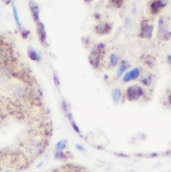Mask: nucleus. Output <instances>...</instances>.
Instances as JSON below:
<instances>
[{"label": "nucleus", "mask_w": 171, "mask_h": 172, "mask_svg": "<svg viewBox=\"0 0 171 172\" xmlns=\"http://www.w3.org/2000/svg\"><path fill=\"white\" fill-rule=\"evenodd\" d=\"M104 50H105L104 43H99L93 46L89 55V61H90V64L92 65V67L94 68L99 67L100 61H101V55L103 54Z\"/></svg>", "instance_id": "1"}, {"label": "nucleus", "mask_w": 171, "mask_h": 172, "mask_svg": "<svg viewBox=\"0 0 171 172\" xmlns=\"http://www.w3.org/2000/svg\"><path fill=\"white\" fill-rule=\"evenodd\" d=\"M157 37L159 41H168L171 39V32L168 30L164 17L161 16L158 20V33Z\"/></svg>", "instance_id": "2"}, {"label": "nucleus", "mask_w": 171, "mask_h": 172, "mask_svg": "<svg viewBox=\"0 0 171 172\" xmlns=\"http://www.w3.org/2000/svg\"><path fill=\"white\" fill-rule=\"evenodd\" d=\"M145 95V91L141 86L134 85L127 88L126 90V100L127 101H137L141 97Z\"/></svg>", "instance_id": "3"}, {"label": "nucleus", "mask_w": 171, "mask_h": 172, "mask_svg": "<svg viewBox=\"0 0 171 172\" xmlns=\"http://www.w3.org/2000/svg\"><path fill=\"white\" fill-rule=\"evenodd\" d=\"M154 31V25L149 24L148 20H143L141 24V32L140 37L143 39H151Z\"/></svg>", "instance_id": "4"}, {"label": "nucleus", "mask_w": 171, "mask_h": 172, "mask_svg": "<svg viewBox=\"0 0 171 172\" xmlns=\"http://www.w3.org/2000/svg\"><path fill=\"white\" fill-rule=\"evenodd\" d=\"M141 74H142V70L139 67H134L132 70H127L124 72V75H123L122 82L129 83V82H132V80H136L140 78Z\"/></svg>", "instance_id": "5"}, {"label": "nucleus", "mask_w": 171, "mask_h": 172, "mask_svg": "<svg viewBox=\"0 0 171 172\" xmlns=\"http://www.w3.org/2000/svg\"><path fill=\"white\" fill-rule=\"evenodd\" d=\"M167 1L165 0H153L150 4V11L152 14H157L162 10V8L167 5Z\"/></svg>", "instance_id": "6"}, {"label": "nucleus", "mask_w": 171, "mask_h": 172, "mask_svg": "<svg viewBox=\"0 0 171 172\" xmlns=\"http://www.w3.org/2000/svg\"><path fill=\"white\" fill-rule=\"evenodd\" d=\"M37 24V33H38V36H39V40L43 45H46L47 46V43H46V40H47V33L45 30V25L42 21H38Z\"/></svg>", "instance_id": "7"}, {"label": "nucleus", "mask_w": 171, "mask_h": 172, "mask_svg": "<svg viewBox=\"0 0 171 172\" xmlns=\"http://www.w3.org/2000/svg\"><path fill=\"white\" fill-rule=\"evenodd\" d=\"M29 147V152L32 156H38L43 150V145L40 142H31L28 145Z\"/></svg>", "instance_id": "8"}, {"label": "nucleus", "mask_w": 171, "mask_h": 172, "mask_svg": "<svg viewBox=\"0 0 171 172\" xmlns=\"http://www.w3.org/2000/svg\"><path fill=\"white\" fill-rule=\"evenodd\" d=\"M29 7H30V11H31L33 20H34L35 23L40 21V8H39L37 3H36L35 1H33V0H31V1L29 2Z\"/></svg>", "instance_id": "9"}, {"label": "nucleus", "mask_w": 171, "mask_h": 172, "mask_svg": "<svg viewBox=\"0 0 171 172\" xmlns=\"http://www.w3.org/2000/svg\"><path fill=\"white\" fill-rule=\"evenodd\" d=\"M95 31L99 35H107L111 32V25L108 23H100L95 27Z\"/></svg>", "instance_id": "10"}, {"label": "nucleus", "mask_w": 171, "mask_h": 172, "mask_svg": "<svg viewBox=\"0 0 171 172\" xmlns=\"http://www.w3.org/2000/svg\"><path fill=\"white\" fill-rule=\"evenodd\" d=\"M28 56L31 60L36 62H40L42 60V56L40 55V53L35 48H33L32 46H30L28 48Z\"/></svg>", "instance_id": "11"}, {"label": "nucleus", "mask_w": 171, "mask_h": 172, "mask_svg": "<svg viewBox=\"0 0 171 172\" xmlns=\"http://www.w3.org/2000/svg\"><path fill=\"white\" fill-rule=\"evenodd\" d=\"M130 67V64L128 61L126 60H120L119 62V67H118V70H117V74H116V76L119 79L124 75V72L127 71V69Z\"/></svg>", "instance_id": "12"}, {"label": "nucleus", "mask_w": 171, "mask_h": 172, "mask_svg": "<svg viewBox=\"0 0 171 172\" xmlns=\"http://www.w3.org/2000/svg\"><path fill=\"white\" fill-rule=\"evenodd\" d=\"M121 96H122V93H121L120 89H117V88H116V89H113L111 91V97H112V100H113V103L115 105L120 103Z\"/></svg>", "instance_id": "13"}, {"label": "nucleus", "mask_w": 171, "mask_h": 172, "mask_svg": "<svg viewBox=\"0 0 171 172\" xmlns=\"http://www.w3.org/2000/svg\"><path fill=\"white\" fill-rule=\"evenodd\" d=\"M12 16H13V19L16 20V24L17 25V29H19V31L20 32L23 30V25L20 23V16H19V11H17V8L16 6L12 3Z\"/></svg>", "instance_id": "14"}, {"label": "nucleus", "mask_w": 171, "mask_h": 172, "mask_svg": "<svg viewBox=\"0 0 171 172\" xmlns=\"http://www.w3.org/2000/svg\"><path fill=\"white\" fill-rule=\"evenodd\" d=\"M67 147V141L66 140H61L59 142L56 143L55 148H54V152H60V151H64Z\"/></svg>", "instance_id": "15"}, {"label": "nucleus", "mask_w": 171, "mask_h": 172, "mask_svg": "<svg viewBox=\"0 0 171 172\" xmlns=\"http://www.w3.org/2000/svg\"><path fill=\"white\" fill-rule=\"evenodd\" d=\"M66 116L68 117V120H70V122L71 124V126H72V129H74V130L75 131L76 134H79V135H82V133H81V129H79V127L78 126V124L75 123V121L74 120V118H72V116L70 112H67L66 113Z\"/></svg>", "instance_id": "16"}, {"label": "nucleus", "mask_w": 171, "mask_h": 172, "mask_svg": "<svg viewBox=\"0 0 171 172\" xmlns=\"http://www.w3.org/2000/svg\"><path fill=\"white\" fill-rule=\"evenodd\" d=\"M109 60H110V65L111 66H116L119 62H120V58L119 56L116 55L115 53H111L110 57H109Z\"/></svg>", "instance_id": "17"}, {"label": "nucleus", "mask_w": 171, "mask_h": 172, "mask_svg": "<svg viewBox=\"0 0 171 172\" xmlns=\"http://www.w3.org/2000/svg\"><path fill=\"white\" fill-rule=\"evenodd\" d=\"M152 82H153V75H149L147 76H145V78L141 79V83L146 87H150L152 85Z\"/></svg>", "instance_id": "18"}, {"label": "nucleus", "mask_w": 171, "mask_h": 172, "mask_svg": "<svg viewBox=\"0 0 171 172\" xmlns=\"http://www.w3.org/2000/svg\"><path fill=\"white\" fill-rule=\"evenodd\" d=\"M54 158L57 160H61V159H67V155L64 153V151H60V152H54Z\"/></svg>", "instance_id": "19"}, {"label": "nucleus", "mask_w": 171, "mask_h": 172, "mask_svg": "<svg viewBox=\"0 0 171 172\" xmlns=\"http://www.w3.org/2000/svg\"><path fill=\"white\" fill-rule=\"evenodd\" d=\"M110 1H111L112 5H114L116 7H120L124 0H110Z\"/></svg>", "instance_id": "20"}, {"label": "nucleus", "mask_w": 171, "mask_h": 172, "mask_svg": "<svg viewBox=\"0 0 171 172\" xmlns=\"http://www.w3.org/2000/svg\"><path fill=\"white\" fill-rule=\"evenodd\" d=\"M53 80H54V84H55L56 88H59V86H60V82H59V79H58L57 72H54V74H53Z\"/></svg>", "instance_id": "21"}, {"label": "nucleus", "mask_w": 171, "mask_h": 172, "mask_svg": "<svg viewBox=\"0 0 171 172\" xmlns=\"http://www.w3.org/2000/svg\"><path fill=\"white\" fill-rule=\"evenodd\" d=\"M61 109H62V111L65 113V114H66V113L68 112V110H70V109H68V105L65 101L61 102Z\"/></svg>", "instance_id": "22"}, {"label": "nucleus", "mask_w": 171, "mask_h": 172, "mask_svg": "<svg viewBox=\"0 0 171 172\" xmlns=\"http://www.w3.org/2000/svg\"><path fill=\"white\" fill-rule=\"evenodd\" d=\"M20 34L21 36H23L24 39H27L29 37V35H30V31L29 30H25V29H23V30L20 31Z\"/></svg>", "instance_id": "23"}, {"label": "nucleus", "mask_w": 171, "mask_h": 172, "mask_svg": "<svg viewBox=\"0 0 171 172\" xmlns=\"http://www.w3.org/2000/svg\"><path fill=\"white\" fill-rule=\"evenodd\" d=\"M124 27L126 29H129L130 27H132V20H130V19H125V20H124Z\"/></svg>", "instance_id": "24"}, {"label": "nucleus", "mask_w": 171, "mask_h": 172, "mask_svg": "<svg viewBox=\"0 0 171 172\" xmlns=\"http://www.w3.org/2000/svg\"><path fill=\"white\" fill-rule=\"evenodd\" d=\"M75 148L79 150V151H81V152H85L86 151V149L83 147V146L81 145H75Z\"/></svg>", "instance_id": "25"}, {"label": "nucleus", "mask_w": 171, "mask_h": 172, "mask_svg": "<svg viewBox=\"0 0 171 172\" xmlns=\"http://www.w3.org/2000/svg\"><path fill=\"white\" fill-rule=\"evenodd\" d=\"M166 60H167V63H168L170 66H171V53L168 54V55L166 56Z\"/></svg>", "instance_id": "26"}, {"label": "nucleus", "mask_w": 171, "mask_h": 172, "mask_svg": "<svg viewBox=\"0 0 171 172\" xmlns=\"http://www.w3.org/2000/svg\"><path fill=\"white\" fill-rule=\"evenodd\" d=\"M2 1H3V2H4V3H5V4H9V3H10V2H11V0H2Z\"/></svg>", "instance_id": "27"}, {"label": "nucleus", "mask_w": 171, "mask_h": 172, "mask_svg": "<svg viewBox=\"0 0 171 172\" xmlns=\"http://www.w3.org/2000/svg\"><path fill=\"white\" fill-rule=\"evenodd\" d=\"M43 163H44V162H43V161H42V162H40V163L38 164V166H37V167H38V168H40V167H41V166L43 165Z\"/></svg>", "instance_id": "28"}, {"label": "nucleus", "mask_w": 171, "mask_h": 172, "mask_svg": "<svg viewBox=\"0 0 171 172\" xmlns=\"http://www.w3.org/2000/svg\"><path fill=\"white\" fill-rule=\"evenodd\" d=\"M92 0H83V2H86V3H90Z\"/></svg>", "instance_id": "29"}]
</instances>
